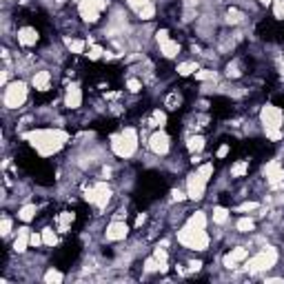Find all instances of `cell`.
I'll list each match as a JSON object with an SVG mask.
<instances>
[{
    "label": "cell",
    "instance_id": "cell-1",
    "mask_svg": "<svg viewBox=\"0 0 284 284\" xmlns=\"http://www.w3.org/2000/svg\"><path fill=\"white\" fill-rule=\"evenodd\" d=\"M25 138L29 140L33 149H36L38 156L42 158H51L60 149L67 144L69 133L63 129H33V131L25 133Z\"/></svg>",
    "mask_w": 284,
    "mask_h": 284
},
{
    "label": "cell",
    "instance_id": "cell-2",
    "mask_svg": "<svg viewBox=\"0 0 284 284\" xmlns=\"http://www.w3.org/2000/svg\"><path fill=\"white\" fill-rule=\"evenodd\" d=\"M260 125L268 140L280 142L284 138V111L275 105H264L260 111Z\"/></svg>",
    "mask_w": 284,
    "mask_h": 284
},
{
    "label": "cell",
    "instance_id": "cell-3",
    "mask_svg": "<svg viewBox=\"0 0 284 284\" xmlns=\"http://www.w3.org/2000/svg\"><path fill=\"white\" fill-rule=\"evenodd\" d=\"M138 147H140V142H138V131L133 126H126L111 136V151L118 158H133L138 153Z\"/></svg>",
    "mask_w": 284,
    "mask_h": 284
},
{
    "label": "cell",
    "instance_id": "cell-4",
    "mask_svg": "<svg viewBox=\"0 0 284 284\" xmlns=\"http://www.w3.org/2000/svg\"><path fill=\"white\" fill-rule=\"evenodd\" d=\"M178 242L182 247L191 249V251H206L211 244V237L206 233V229H193V226L184 224L178 231Z\"/></svg>",
    "mask_w": 284,
    "mask_h": 284
},
{
    "label": "cell",
    "instance_id": "cell-5",
    "mask_svg": "<svg viewBox=\"0 0 284 284\" xmlns=\"http://www.w3.org/2000/svg\"><path fill=\"white\" fill-rule=\"evenodd\" d=\"M278 258H280L278 249L264 247L262 251H258L255 255H253V258H247V262H244V268H247L251 275L262 273V271H268V268H273L275 264H278Z\"/></svg>",
    "mask_w": 284,
    "mask_h": 284
},
{
    "label": "cell",
    "instance_id": "cell-6",
    "mask_svg": "<svg viewBox=\"0 0 284 284\" xmlns=\"http://www.w3.org/2000/svg\"><path fill=\"white\" fill-rule=\"evenodd\" d=\"M29 98V84L25 80H14L5 87V94H2V102H5V109L16 111L20 109L22 105Z\"/></svg>",
    "mask_w": 284,
    "mask_h": 284
},
{
    "label": "cell",
    "instance_id": "cell-7",
    "mask_svg": "<svg viewBox=\"0 0 284 284\" xmlns=\"http://www.w3.org/2000/svg\"><path fill=\"white\" fill-rule=\"evenodd\" d=\"M107 7H109V0H78L80 18L84 22H89V25L100 20V16L107 11Z\"/></svg>",
    "mask_w": 284,
    "mask_h": 284
},
{
    "label": "cell",
    "instance_id": "cell-8",
    "mask_svg": "<svg viewBox=\"0 0 284 284\" xmlns=\"http://www.w3.org/2000/svg\"><path fill=\"white\" fill-rule=\"evenodd\" d=\"M84 200L89 202V205L98 206V209H105L107 205H109L111 200V189L107 182H95L91 184L89 189H87V193H84Z\"/></svg>",
    "mask_w": 284,
    "mask_h": 284
},
{
    "label": "cell",
    "instance_id": "cell-9",
    "mask_svg": "<svg viewBox=\"0 0 284 284\" xmlns=\"http://www.w3.org/2000/svg\"><path fill=\"white\" fill-rule=\"evenodd\" d=\"M206 184H209V178H205L198 169L187 175V195H189V200H202L206 193Z\"/></svg>",
    "mask_w": 284,
    "mask_h": 284
},
{
    "label": "cell",
    "instance_id": "cell-10",
    "mask_svg": "<svg viewBox=\"0 0 284 284\" xmlns=\"http://www.w3.org/2000/svg\"><path fill=\"white\" fill-rule=\"evenodd\" d=\"M149 149H151V153H156L158 158H164V156H169V151H171V138L160 129V131L151 133V138H149Z\"/></svg>",
    "mask_w": 284,
    "mask_h": 284
},
{
    "label": "cell",
    "instance_id": "cell-11",
    "mask_svg": "<svg viewBox=\"0 0 284 284\" xmlns=\"http://www.w3.org/2000/svg\"><path fill=\"white\" fill-rule=\"evenodd\" d=\"M262 174H264V178H267L268 184L278 187V184L284 182V164L280 162V160H268V162L264 164Z\"/></svg>",
    "mask_w": 284,
    "mask_h": 284
},
{
    "label": "cell",
    "instance_id": "cell-12",
    "mask_svg": "<svg viewBox=\"0 0 284 284\" xmlns=\"http://www.w3.org/2000/svg\"><path fill=\"white\" fill-rule=\"evenodd\" d=\"M129 236V224L125 220H113L111 224H107L105 229V240L107 242H120Z\"/></svg>",
    "mask_w": 284,
    "mask_h": 284
},
{
    "label": "cell",
    "instance_id": "cell-13",
    "mask_svg": "<svg viewBox=\"0 0 284 284\" xmlns=\"http://www.w3.org/2000/svg\"><path fill=\"white\" fill-rule=\"evenodd\" d=\"M16 40L20 47H36V42L40 40V33H38L36 27H20L16 33Z\"/></svg>",
    "mask_w": 284,
    "mask_h": 284
},
{
    "label": "cell",
    "instance_id": "cell-14",
    "mask_svg": "<svg viewBox=\"0 0 284 284\" xmlns=\"http://www.w3.org/2000/svg\"><path fill=\"white\" fill-rule=\"evenodd\" d=\"M82 105V89H80V84H69L67 91H64V107L67 109H80Z\"/></svg>",
    "mask_w": 284,
    "mask_h": 284
},
{
    "label": "cell",
    "instance_id": "cell-15",
    "mask_svg": "<svg viewBox=\"0 0 284 284\" xmlns=\"http://www.w3.org/2000/svg\"><path fill=\"white\" fill-rule=\"evenodd\" d=\"M32 87L36 91H49L51 89V71L49 69H40L32 76Z\"/></svg>",
    "mask_w": 284,
    "mask_h": 284
},
{
    "label": "cell",
    "instance_id": "cell-16",
    "mask_svg": "<svg viewBox=\"0 0 284 284\" xmlns=\"http://www.w3.org/2000/svg\"><path fill=\"white\" fill-rule=\"evenodd\" d=\"M29 247H32V229L22 226V229H18V236H16V240H14V251L25 253Z\"/></svg>",
    "mask_w": 284,
    "mask_h": 284
},
{
    "label": "cell",
    "instance_id": "cell-17",
    "mask_svg": "<svg viewBox=\"0 0 284 284\" xmlns=\"http://www.w3.org/2000/svg\"><path fill=\"white\" fill-rule=\"evenodd\" d=\"M160 53H162V58H167V60L175 58V56L180 53V42L174 40V38H169V40L160 42Z\"/></svg>",
    "mask_w": 284,
    "mask_h": 284
},
{
    "label": "cell",
    "instance_id": "cell-18",
    "mask_svg": "<svg viewBox=\"0 0 284 284\" xmlns=\"http://www.w3.org/2000/svg\"><path fill=\"white\" fill-rule=\"evenodd\" d=\"M87 45H89V40H80V38H69V36L64 38V47H67L71 53H76V56L84 53Z\"/></svg>",
    "mask_w": 284,
    "mask_h": 284
},
{
    "label": "cell",
    "instance_id": "cell-19",
    "mask_svg": "<svg viewBox=\"0 0 284 284\" xmlns=\"http://www.w3.org/2000/svg\"><path fill=\"white\" fill-rule=\"evenodd\" d=\"M187 224L193 226V229H206V224H209V218H206L205 211H195V213H191V216H189Z\"/></svg>",
    "mask_w": 284,
    "mask_h": 284
},
{
    "label": "cell",
    "instance_id": "cell-20",
    "mask_svg": "<svg viewBox=\"0 0 284 284\" xmlns=\"http://www.w3.org/2000/svg\"><path fill=\"white\" fill-rule=\"evenodd\" d=\"M36 213H38V206L29 202V205H25V206H20V209H18V220L32 222V220H36Z\"/></svg>",
    "mask_w": 284,
    "mask_h": 284
},
{
    "label": "cell",
    "instance_id": "cell-21",
    "mask_svg": "<svg viewBox=\"0 0 284 284\" xmlns=\"http://www.w3.org/2000/svg\"><path fill=\"white\" fill-rule=\"evenodd\" d=\"M198 69H200V67H198V63H195V60H189V63H180L175 71H178V76L187 78V76H195V71H198Z\"/></svg>",
    "mask_w": 284,
    "mask_h": 284
},
{
    "label": "cell",
    "instance_id": "cell-22",
    "mask_svg": "<svg viewBox=\"0 0 284 284\" xmlns=\"http://www.w3.org/2000/svg\"><path fill=\"white\" fill-rule=\"evenodd\" d=\"M226 255H229L236 264H242V262H247V258H249V249L247 247H236V249H231V251L226 253Z\"/></svg>",
    "mask_w": 284,
    "mask_h": 284
},
{
    "label": "cell",
    "instance_id": "cell-23",
    "mask_svg": "<svg viewBox=\"0 0 284 284\" xmlns=\"http://www.w3.org/2000/svg\"><path fill=\"white\" fill-rule=\"evenodd\" d=\"M74 213H71V211H63V213H60V216H58V220H56V222H58V231L60 233H67L69 231V224H71V222H74Z\"/></svg>",
    "mask_w": 284,
    "mask_h": 284
},
{
    "label": "cell",
    "instance_id": "cell-24",
    "mask_svg": "<svg viewBox=\"0 0 284 284\" xmlns=\"http://www.w3.org/2000/svg\"><path fill=\"white\" fill-rule=\"evenodd\" d=\"M136 14L140 20H153V18H156V5H153V2H147V5L140 7Z\"/></svg>",
    "mask_w": 284,
    "mask_h": 284
},
{
    "label": "cell",
    "instance_id": "cell-25",
    "mask_svg": "<svg viewBox=\"0 0 284 284\" xmlns=\"http://www.w3.org/2000/svg\"><path fill=\"white\" fill-rule=\"evenodd\" d=\"M187 149H189L191 153H200L202 149H205V138L202 136H191L189 140H187Z\"/></svg>",
    "mask_w": 284,
    "mask_h": 284
},
{
    "label": "cell",
    "instance_id": "cell-26",
    "mask_svg": "<svg viewBox=\"0 0 284 284\" xmlns=\"http://www.w3.org/2000/svg\"><path fill=\"white\" fill-rule=\"evenodd\" d=\"M42 247H56L58 244V236L53 229H42Z\"/></svg>",
    "mask_w": 284,
    "mask_h": 284
},
{
    "label": "cell",
    "instance_id": "cell-27",
    "mask_svg": "<svg viewBox=\"0 0 284 284\" xmlns=\"http://www.w3.org/2000/svg\"><path fill=\"white\" fill-rule=\"evenodd\" d=\"M249 174V160H240L231 167V175L233 178H244Z\"/></svg>",
    "mask_w": 284,
    "mask_h": 284
},
{
    "label": "cell",
    "instance_id": "cell-28",
    "mask_svg": "<svg viewBox=\"0 0 284 284\" xmlns=\"http://www.w3.org/2000/svg\"><path fill=\"white\" fill-rule=\"evenodd\" d=\"M42 280H45L47 284H60V282L64 280V275L60 273L58 268H53V267H51V268L47 271V273H45V278H42Z\"/></svg>",
    "mask_w": 284,
    "mask_h": 284
},
{
    "label": "cell",
    "instance_id": "cell-29",
    "mask_svg": "<svg viewBox=\"0 0 284 284\" xmlns=\"http://www.w3.org/2000/svg\"><path fill=\"white\" fill-rule=\"evenodd\" d=\"M229 216H231V211L224 209V206H216V209H213V222H216V224H224V222L229 220Z\"/></svg>",
    "mask_w": 284,
    "mask_h": 284
},
{
    "label": "cell",
    "instance_id": "cell-30",
    "mask_svg": "<svg viewBox=\"0 0 284 284\" xmlns=\"http://www.w3.org/2000/svg\"><path fill=\"white\" fill-rule=\"evenodd\" d=\"M236 229L240 233H251L253 229H255V222H253L251 218H240V220L236 222Z\"/></svg>",
    "mask_w": 284,
    "mask_h": 284
},
{
    "label": "cell",
    "instance_id": "cell-31",
    "mask_svg": "<svg viewBox=\"0 0 284 284\" xmlns=\"http://www.w3.org/2000/svg\"><path fill=\"white\" fill-rule=\"evenodd\" d=\"M226 20L231 22V25H240V22L244 20V14L237 7H231V9L226 11Z\"/></svg>",
    "mask_w": 284,
    "mask_h": 284
},
{
    "label": "cell",
    "instance_id": "cell-32",
    "mask_svg": "<svg viewBox=\"0 0 284 284\" xmlns=\"http://www.w3.org/2000/svg\"><path fill=\"white\" fill-rule=\"evenodd\" d=\"M218 74L216 71H211V69H198L195 71V80H200V82H209V80H216Z\"/></svg>",
    "mask_w": 284,
    "mask_h": 284
},
{
    "label": "cell",
    "instance_id": "cell-33",
    "mask_svg": "<svg viewBox=\"0 0 284 284\" xmlns=\"http://www.w3.org/2000/svg\"><path fill=\"white\" fill-rule=\"evenodd\" d=\"M180 102H182V98H180L178 91H174V94L167 95V100H164V105H167V109H178Z\"/></svg>",
    "mask_w": 284,
    "mask_h": 284
},
{
    "label": "cell",
    "instance_id": "cell-34",
    "mask_svg": "<svg viewBox=\"0 0 284 284\" xmlns=\"http://www.w3.org/2000/svg\"><path fill=\"white\" fill-rule=\"evenodd\" d=\"M151 125L153 126H164V125H167V113H164V111H160V109H156V111H153Z\"/></svg>",
    "mask_w": 284,
    "mask_h": 284
},
{
    "label": "cell",
    "instance_id": "cell-35",
    "mask_svg": "<svg viewBox=\"0 0 284 284\" xmlns=\"http://www.w3.org/2000/svg\"><path fill=\"white\" fill-rule=\"evenodd\" d=\"M11 229H14V222H11L9 216H5L2 218V224H0V233H2V237H9Z\"/></svg>",
    "mask_w": 284,
    "mask_h": 284
},
{
    "label": "cell",
    "instance_id": "cell-36",
    "mask_svg": "<svg viewBox=\"0 0 284 284\" xmlns=\"http://www.w3.org/2000/svg\"><path fill=\"white\" fill-rule=\"evenodd\" d=\"M273 16L278 20H284V0H273Z\"/></svg>",
    "mask_w": 284,
    "mask_h": 284
},
{
    "label": "cell",
    "instance_id": "cell-37",
    "mask_svg": "<svg viewBox=\"0 0 284 284\" xmlns=\"http://www.w3.org/2000/svg\"><path fill=\"white\" fill-rule=\"evenodd\" d=\"M226 76H229V78H240V76H242L240 64H237V63H229V67H226Z\"/></svg>",
    "mask_w": 284,
    "mask_h": 284
},
{
    "label": "cell",
    "instance_id": "cell-38",
    "mask_svg": "<svg viewBox=\"0 0 284 284\" xmlns=\"http://www.w3.org/2000/svg\"><path fill=\"white\" fill-rule=\"evenodd\" d=\"M153 255H156V260H158L160 264H162V267H167V260H169V253H167V249H156V251H153Z\"/></svg>",
    "mask_w": 284,
    "mask_h": 284
},
{
    "label": "cell",
    "instance_id": "cell-39",
    "mask_svg": "<svg viewBox=\"0 0 284 284\" xmlns=\"http://www.w3.org/2000/svg\"><path fill=\"white\" fill-rule=\"evenodd\" d=\"M126 89L131 91V94H138V91H142V82L138 78H129L126 80Z\"/></svg>",
    "mask_w": 284,
    "mask_h": 284
},
{
    "label": "cell",
    "instance_id": "cell-40",
    "mask_svg": "<svg viewBox=\"0 0 284 284\" xmlns=\"http://www.w3.org/2000/svg\"><path fill=\"white\" fill-rule=\"evenodd\" d=\"M102 53H105V49L98 47V45H94V47L89 49V53H87V56H89V60H98V58H102Z\"/></svg>",
    "mask_w": 284,
    "mask_h": 284
},
{
    "label": "cell",
    "instance_id": "cell-41",
    "mask_svg": "<svg viewBox=\"0 0 284 284\" xmlns=\"http://www.w3.org/2000/svg\"><path fill=\"white\" fill-rule=\"evenodd\" d=\"M147 2H151V0H126V5L131 7L133 11H138L140 7H144V5H147Z\"/></svg>",
    "mask_w": 284,
    "mask_h": 284
},
{
    "label": "cell",
    "instance_id": "cell-42",
    "mask_svg": "<svg viewBox=\"0 0 284 284\" xmlns=\"http://www.w3.org/2000/svg\"><path fill=\"white\" fill-rule=\"evenodd\" d=\"M32 247H42V233H33L32 231Z\"/></svg>",
    "mask_w": 284,
    "mask_h": 284
},
{
    "label": "cell",
    "instance_id": "cell-43",
    "mask_svg": "<svg viewBox=\"0 0 284 284\" xmlns=\"http://www.w3.org/2000/svg\"><path fill=\"white\" fill-rule=\"evenodd\" d=\"M169 38H171V36H169L167 29H160V32L156 33V40H158V45H160V42H164V40H169Z\"/></svg>",
    "mask_w": 284,
    "mask_h": 284
},
{
    "label": "cell",
    "instance_id": "cell-44",
    "mask_svg": "<svg viewBox=\"0 0 284 284\" xmlns=\"http://www.w3.org/2000/svg\"><path fill=\"white\" fill-rule=\"evenodd\" d=\"M258 209V202H244L242 206H237V211H253Z\"/></svg>",
    "mask_w": 284,
    "mask_h": 284
},
{
    "label": "cell",
    "instance_id": "cell-45",
    "mask_svg": "<svg viewBox=\"0 0 284 284\" xmlns=\"http://www.w3.org/2000/svg\"><path fill=\"white\" fill-rule=\"evenodd\" d=\"M171 195H174V200H178V202H182L184 198H189V195H187V193H182L180 189H174V191H171Z\"/></svg>",
    "mask_w": 284,
    "mask_h": 284
},
{
    "label": "cell",
    "instance_id": "cell-46",
    "mask_svg": "<svg viewBox=\"0 0 284 284\" xmlns=\"http://www.w3.org/2000/svg\"><path fill=\"white\" fill-rule=\"evenodd\" d=\"M202 268V262L200 260H195V262H189V273H193V271H200Z\"/></svg>",
    "mask_w": 284,
    "mask_h": 284
},
{
    "label": "cell",
    "instance_id": "cell-47",
    "mask_svg": "<svg viewBox=\"0 0 284 284\" xmlns=\"http://www.w3.org/2000/svg\"><path fill=\"white\" fill-rule=\"evenodd\" d=\"M226 153H229V144H222V147L218 149L216 156H218V158H226Z\"/></svg>",
    "mask_w": 284,
    "mask_h": 284
},
{
    "label": "cell",
    "instance_id": "cell-48",
    "mask_svg": "<svg viewBox=\"0 0 284 284\" xmlns=\"http://www.w3.org/2000/svg\"><path fill=\"white\" fill-rule=\"evenodd\" d=\"M222 262H224V267H226V268H236V267H237V264L233 262V260L229 258V255H224V260H222Z\"/></svg>",
    "mask_w": 284,
    "mask_h": 284
},
{
    "label": "cell",
    "instance_id": "cell-49",
    "mask_svg": "<svg viewBox=\"0 0 284 284\" xmlns=\"http://www.w3.org/2000/svg\"><path fill=\"white\" fill-rule=\"evenodd\" d=\"M147 220V216H144V213H142V216H138V220H136V226H142V222Z\"/></svg>",
    "mask_w": 284,
    "mask_h": 284
},
{
    "label": "cell",
    "instance_id": "cell-50",
    "mask_svg": "<svg viewBox=\"0 0 284 284\" xmlns=\"http://www.w3.org/2000/svg\"><path fill=\"white\" fill-rule=\"evenodd\" d=\"M258 2H262V5H273V0H258Z\"/></svg>",
    "mask_w": 284,
    "mask_h": 284
},
{
    "label": "cell",
    "instance_id": "cell-51",
    "mask_svg": "<svg viewBox=\"0 0 284 284\" xmlns=\"http://www.w3.org/2000/svg\"><path fill=\"white\" fill-rule=\"evenodd\" d=\"M280 74H282V76H284V63H282V64H280Z\"/></svg>",
    "mask_w": 284,
    "mask_h": 284
}]
</instances>
